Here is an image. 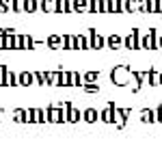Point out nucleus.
Instances as JSON below:
<instances>
[{
  "mask_svg": "<svg viewBox=\"0 0 162 160\" xmlns=\"http://www.w3.org/2000/svg\"><path fill=\"white\" fill-rule=\"evenodd\" d=\"M22 82H24V84H28V82H30V76H28V74H26V76H22Z\"/></svg>",
  "mask_w": 162,
  "mask_h": 160,
  "instance_id": "obj_1",
  "label": "nucleus"
}]
</instances>
